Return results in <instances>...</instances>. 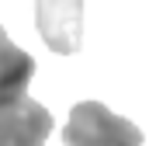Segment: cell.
Masks as SVG:
<instances>
[{"instance_id": "4", "label": "cell", "mask_w": 149, "mask_h": 146, "mask_svg": "<svg viewBox=\"0 0 149 146\" xmlns=\"http://www.w3.org/2000/svg\"><path fill=\"white\" fill-rule=\"evenodd\" d=\"M35 70H38L35 56L24 52V49H17V45L7 38L3 25H0V94L28 91V84H31Z\"/></svg>"}, {"instance_id": "1", "label": "cell", "mask_w": 149, "mask_h": 146, "mask_svg": "<svg viewBox=\"0 0 149 146\" xmlns=\"http://www.w3.org/2000/svg\"><path fill=\"white\" fill-rule=\"evenodd\" d=\"M66 146H142V129L101 101H80L63 129Z\"/></svg>"}, {"instance_id": "3", "label": "cell", "mask_w": 149, "mask_h": 146, "mask_svg": "<svg viewBox=\"0 0 149 146\" xmlns=\"http://www.w3.org/2000/svg\"><path fill=\"white\" fill-rule=\"evenodd\" d=\"M35 21L42 42L59 52L70 56L80 49L83 38V0H35Z\"/></svg>"}, {"instance_id": "2", "label": "cell", "mask_w": 149, "mask_h": 146, "mask_svg": "<svg viewBox=\"0 0 149 146\" xmlns=\"http://www.w3.org/2000/svg\"><path fill=\"white\" fill-rule=\"evenodd\" d=\"M52 129V111L28 98V91L0 94V146H45Z\"/></svg>"}]
</instances>
